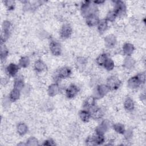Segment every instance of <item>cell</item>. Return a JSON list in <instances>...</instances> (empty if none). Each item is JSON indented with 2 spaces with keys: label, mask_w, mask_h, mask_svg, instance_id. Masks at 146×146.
I'll return each instance as SVG.
<instances>
[{
  "label": "cell",
  "mask_w": 146,
  "mask_h": 146,
  "mask_svg": "<svg viewBox=\"0 0 146 146\" xmlns=\"http://www.w3.org/2000/svg\"><path fill=\"white\" fill-rule=\"evenodd\" d=\"M134 63V60L132 58H127L125 59V60L124 62V66L128 68H131L133 66Z\"/></svg>",
  "instance_id": "cell-33"
},
{
  "label": "cell",
  "mask_w": 146,
  "mask_h": 146,
  "mask_svg": "<svg viewBox=\"0 0 146 146\" xmlns=\"http://www.w3.org/2000/svg\"><path fill=\"white\" fill-rule=\"evenodd\" d=\"M124 106L127 111H132L134 108V103L132 99L130 98H127L125 100Z\"/></svg>",
  "instance_id": "cell-19"
},
{
  "label": "cell",
  "mask_w": 146,
  "mask_h": 146,
  "mask_svg": "<svg viewBox=\"0 0 146 146\" xmlns=\"http://www.w3.org/2000/svg\"><path fill=\"white\" fill-rule=\"evenodd\" d=\"M23 86H24V83L23 80L21 79H17L14 82V88L20 91L22 89V88L23 87Z\"/></svg>",
  "instance_id": "cell-30"
},
{
  "label": "cell",
  "mask_w": 146,
  "mask_h": 146,
  "mask_svg": "<svg viewBox=\"0 0 146 146\" xmlns=\"http://www.w3.org/2000/svg\"><path fill=\"white\" fill-rule=\"evenodd\" d=\"M34 67L36 71L41 72L46 68V65L42 61L38 60L35 62L34 64Z\"/></svg>",
  "instance_id": "cell-25"
},
{
  "label": "cell",
  "mask_w": 146,
  "mask_h": 146,
  "mask_svg": "<svg viewBox=\"0 0 146 146\" xmlns=\"http://www.w3.org/2000/svg\"><path fill=\"white\" fill-rule=\"evenodd\" d=\"M27 126L25 123H19L17 125V131L20 135H24L27 132Z\"/></svg>",
  "instance_id": "cell-24"
},
{
  "label": "cell",
  "mask_w": 146,
  "mask_h": 146,
  "mask_svg": "<svg viewBox=\"0 0 146 146\" xmlns=\"http://www.w3.org/2000/svg\"><path fill=\"white\" fill-rule=\"evenodd\" d=\"M93 136L94 141L95 143V145H99L102 144L104 141V137L103 134H100L96 133V135Z\"/></svg>",
  "instance_id": "cell-21"
},
{
  "label": "cell",
  "mask_w": 146,
  "mask_h": 146,
  "mask_svg": "<svg viewBox=\"0 0 146 146\" xmlns=\"http://www.w3.org/2000/svg\"><path fill=\"white\" fill-rule=\"evenodd\" d=\"M86 144L88 145H95V143L94 141V139H93V136H89L87 137V139H86Z\"/></svg>",
  "instance_id": "cell-36"
},
{
  "label": "cell",
  "mask_w": 146,
  "mask_h": 146,
  "mask_svg": "<svg viewBox=\"0 0 146 146\" xmlns=\"http://www.w3.org/2000/svg\"><path fill=\"white\" fill-rule=\"evenodd\" d=\"M121 84V81L116 76H112L109 78L107 81V86L110 90H117Z\"/></svg>",
  "instance_id": "cell-2"
},
{
  "label": "cell",
  "mask_w": 146,
  "mask_h": 146,
  "mask_svg": "<svg viewBox=\"0 0 146 146\" xmlns=\"http://www.w3.org/2000/svg\"><path fill=\"white\" fill-rule=\"evenodd\" d=\"M20 96V92L19 90L15 89V88H13L12 90V91L10 92V100H11L12 102H14L15 100H17Z\"/></svg>",
  "instance_id": "cell-23"
},
{
  "label": "cell",
  "mask_w": 146,
  "mask_h": 146,
  "mask_svg": "<svg viewBox=\"0 0 146 146\" xmlns=\"http://www.w3.org/2000/svg\"><path fill=\"white\" fill-rule=\"evenodd\" d=\"M30 63V60L29 59L28 57L27 56H25V57H22L21 58V59L19 60V65L22 67H26L29 66Z\"/></svg>",
  "instance_id": "cell-29"
},
{
  "label": "cell",
  "mask_w": 146,
  "mask_h": 146,
  "mask_svg": "<svg viewBox=\"0 0 146 146\" xmlns=\"http://www.w3.org/2000/svg\"><path fill=\"white\" fill-rule=\"evenodd\" d=\"M10 27H11V25L9 21H6L3 22V30H2V35H1V43H2L3 42H5V40L7 39L9 35Z\"/></svg>",
  "instance_id": "cell-3"
},
{
  "label": "cell",
  "mask_w": 146,
  "mask_h": 146,
  "mask_svg": "<svg viewBox=\"0 0 146 146\" xmlns=\"http://www.w3.org/2000/svg\"><path fill=\"white\" fill-rule=\"evenodd\" d=\"M72 34V29L68 24H65L62 27L60 30V36L63 38H68Z\"/></svg>",
  "instance_id": "cell-7"
},
{
  "label": "cell",
  "mask_w": 146,
  "mask_h": 146,
  "mask_svg": "<svg viewBox=\"0 0 146 146\" xmlns=\"http://www.w3.org/2000/svg\"><path fill=\"white\" fill-rule=\"evenodd\" d=\"M108 27V23L106 19H102L99 21L98 24V29L100 33L104 32Z\"/></svg>",
  "instance_id": "cell-18"
},
{
  "label": "cell",
  "mask_w": 146,
  "mask_h": 146,
  "mask_svg": "<svg viewBox=\"0 0 146 146\" xmlns=\"http://www.w3.org/2000/svg\"><path fill=\"white\" fill-rule=\"evenodd\" d=\"M81 10L82 14L84 15L87 17L90 14H95L96 7L94 6V5H91L90 1H86L82 3Z\"/></svg>",
  "instance_id": "cell-1"
},
{
  "label": "cell",
  "mask_w": 146,
  "mask_h": 146,
  "mask_svg": "<svg viewBox=\"0 0 146 146\" xmlns=\"http://www.w3.org/2000/svg\"><path fill=\"white\" fill-rule=\"evenodd\" d=\"M96 91H97V92H98V94L99 95V96L102 97V96H103L105 95H106L108 93V92L110 91V90H109L108 87L107 86V85L102 84V85H99L97 87Z\"/></svg>",
  "instance_id": "cell-14"
},
{
  "label": "cell",
  "mask_w": 146,
  "mask_h": 146,
  "mask_svg": "<svg viewBox=\"0 0 146 146\" xmlns=\"http://www.w3.org/2000/svg\"><path fill=\"white\" fill-rule=\"evenodd\" d=\"M6 6L9 10H13L14 8L15 2L13 1H6L4 2Z\"/></svg>",
  "instance_id": "cell-35"
},
{
  "label": "cell",
  "mask_w": 146,
  "mask_h": 146,
  "mask_svg": "<svg viewBox=\"0 0 146 146\" xmlns=\"http://www.w3.org/2000/svg\"><path fill=\"white\" fill-rule=\"evenodd\" d=\"M141 84V82L138 78L137 75L131 78L128 81V86L129 88L132 89L137 88Z\"/></svg>",
  "instance_id": "cell-8"
},
{
  "label": "cell",
  "mask_w": 146,
  "mask_h": 146,
  "mask_svg": "<svg viewBox=\"0 0 146 146\" xmlns=\"http://www.w3.org/2000/svg\"><path fill=\"white\" fill-rule=\"evenodd\" d=\"M103 66H104L105 68L108 71L112 70L113 67H114V63L113 62V60L111 59L108 58L106 61L105 62V63H104Z\"/></svg>",
  "instance_id": "cell-28"
},
{
  "label": "cell",
  "mask_w": 146,
  "mask_h": 146,
  "mask_svg": "<svg viewBox=\"0 0 146 146\" xmlns=\"http://www.w3.org/2000/svg\"><path fill=\"white\" fill-rule=\"evenodd\" d=\"M109 123L107 121H103L96 129V133L104 134L108 129Z\"/></svg>",
  "instance_id": "cell-13"
},
{
  "label": "cell",
  "mask_w": 146,
  "mask_h": 146,
  "mask_svg": "<svg viewBox=\"0 0 146 146\" xmlns=\"http://www.w3.org/2000/svg\"><path fill=\"white\" fill-rule=\"evenodd\" d=\"M95 104V99L93 96L88 97L84 102V106L87 108H91Z\"/></svg>",
  "instance_id": "cell-22"
},
{
  "label": "cell",
  "mask_w": 146,
  "mask_h": 146,
  "mask_svg": "<svg viewBox=\"0 0 146 146\" xmlns=\"http://www.w3.org/2000/svg\"><path fill=\"white\" fill-rule=\"evenodd\" d=\"M108 59L107 55L106 54H103L99 55L96 59V63L100 66H103L104 63Z\"/></svg>",
  "instance_id": "cell-27"
},
{
  "label": "cell",
  "mask_w": 146,
  "mask_h": 146,
  "mask_svg": "<svg viewBox=\"0 0 146 146\" xmlns=\"http://www.w3.org/2000/svg\"><path fill=\"white\" fill-rule=\"evenodd\" d=\"M99 22V18L96 15V14H92L86 17V23L90 27H92L98 25Z\"/></svg>",
  "instance_id": "cell-6"
},
{
  "label": "cell",
  "mask_w": 146,
  "mask_h": 146,
  "mask_svg": "<svg viewBox=\"0 0 146 146\" xmlns=\"http://www.w3.org/2000/svg\"><path fill=\"white\" fill-rule=\"evenodd\" d=\"M7 54H8V51H7V48H6V47L5 46H3V45H2V44H1V59L2 61L6 58Z\"/></svg>",
  "instance_id": "cell-31"
},
{
  "label": "cell",
  "mask_w": 146,
  "mask_h": 146,
  "mask_svg": "<svg viewBox=\"0 0 146 146\" xmlns=\"http://www.w3.org/2000/svg\"><path fill=\"white\" fill-rule=\"evenodd\" d=\"M116 17H117V15L115 13V12L114 11H111L108 13L107 17H106V20L108 21L112 22L115 20V19L116 18Z\"/></svg>",
  "instance_id": "cell-32"
},
{
  "label": "cell",
  "mask_w": 146,
  "mask_h": 146,
  "mask_svg": "<svg viewBox=\"0 0 146 146\" xmlns=\"http://www.w3.org/2000/svg\"><path fill=\"white\" fill-rule=\"evenodd\" d=\"M125 5L123 2L119 1L116 2L115 10L113 11L115 12L117 16H121L125 14Z\"/></svg>",
  "instance_id": "cell-4"
},
{
  "label": "cell",
  "mask_w": 146,
  "mask_h": 146,
  "mask_svg": "<svg viewBox=\"0 0 146 146\" xmlns=\"http://www.w3.org/2000/svg\"><path fill=\"white\" fill-rule=\"evenodd\" d=\"M71 73V71L69 68L62 67L58 71L57 76L59 79L66 78L70 76Z\"/></svg>",
  "instance_id": "cell-10"
},
{
  "label": "cell",
  "mask_w": 146,
  "mask_h": 146,
  "mask_svg": "<svg viewBox=\"0 0 146 146\" xmlns=\"http://www.w3.org/2000/svg\"><path fill=\"white\" fill-rule=\"evenodd\" d=\"M50 49L54 55H59L61 53V47L60 44L56 41H52L50 44Z\"/></svg>",
  "instance_id": "cell-5"
},
{
  "label": "cell",
  "mask_w": 146,
  "mask_h": 146,
  "mask_svg": "<svg viewBox=\"0 0 146 146\" xmlns=\"http://www.w3.org/2000/svg\"><path fill=\"white\" fill-rule=\"evenodd\" d=\"M18 70L19 67L17 65L14 63H10L6 68V72L9 75L14 76L18 72Z\"/></svg>",
  "instance_id": "cell-12"
},
{
  "label": "cell",
  "mask_w": 146,
  "mask_h": 146,
  "mask_svg": "<svg viewBox=\"0 0 146 146\" xmlns=\"http://www.w3.org/2000/svg\"><path fill=\"white\" fill-rule=\"evenodd\" d=\"M27 141V144L29 145H38V140L35 137H31L30 139H29Z\"/></svg>",
  "instance_id": "cell-34"
},
{
  "label": "cell",
  "mask_w": 146,
  "mask_h": 146,
  "mask_svg": "<svg viewBox=\"0 0 146 146\" xmlns=\"http://www.w3.org/2000/svg\"><path fill=\"white\" fill-rule=\"evenodd\" d=\"M80 119L84 122H88L91 117V113L86 110H82L79 112Z\"/></svg>",
  "instance_id": "cell-20"
},
{
  "label": "cell",
  "mask_w": 146,
  "mask_h": 146,
  "mask_svg": "<svg viewBox=\"0 0 146 146\" xmlns=\"http://www.w3.org/2000/svg\"><path fill=\"white\" fill-rule=\"evenodd\" d=\"M103 112L102 110V109L99 108H96L94 109L91 114V116L93 119H96V120L101 119L103 117Z\"/></svg>",
  "instance_id": "cell-15"
},
{
  "label": "cell",
  "mask_w": 146,
  "mask_h": 146,
  "mask_svg": "<svg viewBox=\"0 0 146 146\" xmlns=\"http://www.w3.org/2000/svg\"><path fill=\"white\" fill-rule=\"evenodd\" d=\"M123 50L124 53L125 55L129 56L132 54V52L134 50V47L132 44L127 43L124 44V46L123 47Z\"/></svg>",
  "instance_id": "cell-17"
},
{
  "label": "cell",
  "mask_w": 146,
  "mask_h": 146,
  "mask_svg": "<svg viewBox=\"0 0 146 146\" xmlns=\"http://www.w3.org/2000/svg\"><path fill=\"white\" fill-rule=\"evenodd\" d=\"M105 44L106 46L108 48L113 47L116 43V39L113 35H109L107 36L105 39Z\"/></svg>",
  "instance_id": "cell-11"
},
{
  "label": "cell",
  "mask_w": 146,
  "mask_h": 146,
  "mask_svg": "<svg viewBox=\"0 0 146 146\" xmlns=\"http://www.w3.org/2000/svg\"><path fill=\"white\" fill-rule=\"evenodd\" d=\"M94 2L95 3H103L104 1H94Z\"/></svg>",
  "instance_id": "cell-39"
},
{
  "label": "cell",
  "mask_w": 146,
  "mask_h": 146,
  "mask_svg": "<svg viewBox=\"0 0 146 146\" xmlns=\"http://www.w3.org/2000/svg\"><path fill=\"white\" fill-rule=\"evenodd\" d=\"M59 91V87L57 84H51L48 90V93L50 96H53L56 95Z\"/></svg>",
  "instance_id": "cell-16"
},
{
  "label": "cell",
  "mask_w": 146,
  "mask_h": 146,
  "mask_svg": "<svg viewBox=\"0 0 146 146\" xmlns=\"http://www.w3.org/2000/svg\"><path fill=\"white\" fill-rule=\"evenodd\" d=\"M79 88L74 84H71L66 90V95L68 98H74L78 92Z\"/></svg>",
  "instance_id": "cell-9"
},
{
  "label": "cell",
  "mask_w": 146,
  "mask_h": 146,
  "mask_svg": "<svg viewBox=\"0 0 146 146\" xmlns=\"http://www.w3.org/2000/svg\"><path fill=\"white\" fill-rule=\"evenodd\" d=\"M137 76H138V78H139L140 80L141 81V83H144V82H145V74H144V73H141V74H138V75H137Z\"/></svg>",
  "instance_id": "cell-37"
},
{
  "label": "cell",
  "mask_w": 146,
  "mask_h": 146,
  "mask_svg": "<svg viewBox=\"0 0 146 146\" xmlns=\"http://www.w3.org/2000/svg\"><path fill=\"white\" fill-rule=\"evenodd\" d=\"M43 145H55V144L52 140L49 139V140L45 141L44 143H43Z\"/></svg>",
  "instance_id": "cell-38"
},
{
  "label": "cell",
  "mask_w": 146,
  "mask_h": 146,
  "mask_svg": "<svg viewBox=\"0 0 146 146\" xmlns=\"http://www.w3.org/2000/svg\"><path fill=\"white\" fill-rule=\"evenodd\" d=\"M113 128L115 129L116 132L119 133H124L125 132V128L123 124L121 123H117L113 125Z\"/></svg>",
  "instance_id": "cell-26"
}]
</instances>
